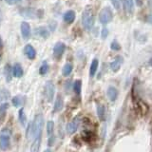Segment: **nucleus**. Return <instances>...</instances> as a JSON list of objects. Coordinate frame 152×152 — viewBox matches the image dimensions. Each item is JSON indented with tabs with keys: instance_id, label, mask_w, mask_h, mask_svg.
I'll return each mask as SVG.
<instances>
[{
	"instance_id": "nucleus-26",
	"label": "nucleus",
	"mask_w": 152,
	"mask_h": 152,
	"mask_svg": "<svg viewBox=\"0 0 152 152\" xmlns=\"http://www.w3.org/2000/svg\"><path fill=\"white\" fill-rule=\"evenodd\" d=\"M73 90H74V92L77 95H80L81 90H82V82H81V80H76L75 82H74V84H73Z\"/></svg>"
},
{
	"instance_id": "nucleus-33",
	"label": "nucleus",
	"mask_w": 152,
	"mask_h": 152,
	"mask_svg": "<svg viewBox=\"0 0 152 152\" xmlns=\"http://www.w3.org/2000/svg\"><path fill=\"white\" fill-rule=\"evenodd\" d=\"M5 2H7L9 5H14V4H17L18 2H20L21 0H4Z\"/></svg>"
},
{
	"instance_id": "nucleus-19",
	"label": "nucleus",
	"mask_w": 152,
	"mask_h": 152,
	"mask_svg": "<svg viewBox=\"0 0 152 152\" xmlns=\"http://www.w3.org/2000/svg\"><path fill=\"white\" fill-rule=\"evenodd\" d=\"M12 103L15 107H19L25 103V97L21 96V95H16L12 99Z\"/></svg>"
},
{
	"instance_id": "nucleus-30",
	"label": "nucleus",
	"mask_w": 152,
	"mask_h": 152,
	"mask_svg": "<svg viewBox=\"0 0 152 152\" xmlns=\"http://www.w3.org/2000/svg\"><path fill=\"white\" fill-rule=\"evenodd\" d=\"M110 2L112 4V6L115 8V10L119 11L121 9L122 6V0H110Z\"/></svg>"
},
{
	"instance_id": "nucleus-3",
	"label": "nucleus",
	"mask_w": 152,
	"mask_h": 152,
	"mask_svg": "<svg viewBox=\"0 0 152 152\" xmlns=\"http://www.w3.org/2000/svg\"><path fill=\"white\" fill-rule=\"evenodd\" d=\"M11 147V131L8 128H3L0 132V148L6 151Z\"/></svg>"
},
{
	"instance_id": "nucleus-21",
	"label": "nucleus",
	"mask_w": 152,
	"mask_h": 152,
	"mask_svg": "<svg viewBox=\"0 0 152 152\" xmlns=\"http://www.w3.org/2000/svg\"><path fill=\"white\" fill-rule=\"evenodd\" d=\"M35 33H37L38 35L41 36L42 38H48L50 36V31L47 28L45 27H40L37 30H35Z\"/></svg>"
},
{
	"instance_id": "nucleus-25",
	"label": "nucleus",
	"mask_w": 152,
	"mask_h": 152,
	"mask_svg": "<svg viewBox=\"0 0 152 152\" xmlns=\"http://www.w3.org/2000/svg\"><path fill=\"white\" fill-rule=\"evenodd\" d=\"M72 69H73L72 65L69 64V63H66L63 66V69H62V75L66 77V76H69L71 72H72Z\"/></svg>"
},
{
	"instance_id": "nucleus-22",
	"label": "nucleus",
	"mask_w": 152,
	"mask_h": 152,
	"mask_svg": "<svg viewBox=\"0 0 152 152\" xmlns=\"http://www.w3.org/2000/svg\"><path fill=\"white\" fill-rule=\"evenodd\" d=\"M41 146V138H36L31 146V152H39Z\"/></svg>"
},
{
	"instance_id": "nucleus-23",
	"label": "nucleus",
	"mask_w": 152,
	"mask_h": 152,
	"mask_svg": "<svg viewBox=\"0 0 152 152\" xmlns=\"http://www.w3.org/2000/svg\"><path fill=\"white\" fill-rule=\"evenodd\" d=\"M18 119H19V122L21 124V126L25 127L27 126V116L25 114V111H24V108H21L20 110H19Z\"/></svg>"
},
{
	"instance_id": "nucleus-28",
	"label": "nucleus",
	"mask_w": 152,
	"mask_h": 152,
	"mask_svg": "<svg viewBox=\"0 0 152 152\" xmlns=\"http://www.w3.org/2000/svg\"><path fill=\"white\" fill-rule=\"evenodd\" d=\"M48 71H49V65H48V63L45 61V62H43L41 66H40V69H39V73L41 75H45Z\"/></svg>"
},
{
	"instance_id": "nucleus-8",
	"label": "nucleus",
	"mask_w": 152,
	"mask_h": 152,
	"mask_svg": "<svg viewBox=\"0 0 152 152\" xmlns=\"http://www.w3.org/2000/svg\"><path fill=\"white\" fill-rule=\"evenodd\" d=\"M66 50V45L62 42L56 43L53 48V56L56 59H60Z\"/></svg>"
},
{
	"instance_id": "nucleus-16",
	"label": "nucleus",
	"mask_w": 152,
	"mask_h": 152,
	"mask_svg": "<svg viewBox=\"0 0 152 152\" xmlns=\"http://www.w3.org/2000/svg\"><path fill=\"white\" fill-rule=\"evenodd\" d=\"M64 107V100L63 97L61 95H58L55 100V103H54V112H59L61 111L62 109Z\"/></svg>"
},
{
	"instance_id": "nucleus-15",
	"label": "nucleus",
	"mask_w": 152,
	"mask_h": 152,
	"mask_svg": "<svg viewBox=\"0 0 152 152\" xmlns=\"http://www.w3.org/2000/svg\"><path fill=\"white\" fill-rule=\"evenodd\" d=\"M23 73H24V71H23V69H22V66L19 63L14 64L13 66H12V74H13L14 77L20 78L23 76Z\"/></svg>"
},
{
	"instance_id": "nucleus-11",
	"label": "nucleus",
	"mask_w": 152,
	"mask_h": 152,
	"mask_svg": "<svg viewBox=\"0 0 152 152\" xmlns=\"http://www.w3.org/2000/svg\"><path fill=\"white\" fill-rule=\"evenodd\" d=\"M122 2L124 10H125L126 14L131 15L134 12V2H133V0H122Z\"/></svg>"
},
{
	"instance_id": "nucleus-31",
	"label": "nucleus",
	"mask_w": 152,
	"mask_h": 152,
	"mask_svg": "<svg viewBox=\"0 0 152 152\" xmlns=\"http://www.w3.org/2000/svg\"><path fill=\"white\" fill-rule=\"evenodd\" d=\"M0 95L2 96L3 100L4 99H8L10 97V92L8 91L7 89H2L1 91H0Z\"/></svg>"
},
{
	"instance_id": "nucleus-17",
	"label": "nucleus",
	"mask_w": 152,
	"mask_h": 152,
	"mask_svg": "<svg viewBox=\"0 0 152 152\" xmlns=\"http://www.w3.org/2000/svg\"><path fill=\"white\" fill-rule=\"evenodd\" d=\"M4 75H5V78H6V81L7 82H11L12 79V68L10 64H7L5 66L4 68Z\"/></svg>"
},
{
	"instance_id": "nucleus-1",
	"label": "nucleus",
	"mask_w": 152,
	"mask_h": 152,
	"mask_svg": "<svg viewBox=\"0 0 152 152\" xmlns=\"http://www.w3.org/2000/svg\"><path fill=\"white\" fill-rule=\"evenodd\" d=\"M95 17L91 7H87L82 14V25L85 30L90 31L94 26Z\"/></svg>"
},
{
	"instance_id": "nucleus-2",
	"label": "nucleus",
	"mask_w": 152,
	"mask_h": 152,
	"mask_svg": "<svg viewBox=\"0 0 152 152\" xmlns=\"http://www.w3.org/2000/svg\"><path fill=\"white\" fill-rule=\"evenodd\" d=\"M44 126V117L42 114H37L34 117V120L31 123V129H32V137L36 138L42 137V130Z\"/></svg>"
},
{
	"instance_id": "nucleus-5",
	"label": "nucleus",
	"mask_w": 152,
	"mask_h": 152,
	"mask_svg": "<svg viewBox=\"0 0 152 152\" xmlns=\"http://www.w3.org/2000/svg\"><path fill=\"white\" fill-rule=\"evenodd\" d=\"M44 93H45V97L47 99V101L50 103L52 100H53L54 94H55V86L52 81H47V83L45 84Z\"/></svg>"
},
{
	"instance_id": "nucleus-9",
	"label": "nucleus",
	"mask_w": 152,
	"mask_h": 152,
	"mask_svg": "<svg viewBox=\"0 0 152 152\" xmlns=\"http://www.w3.org/2000/svg\"><path fill=\"white\" fill-rule=\"evenodd\" d=\"M123 63H124V57L121 55H118L114 58V60L110 63L109 66H110V69L113 72H117V71L121 69Z\"/></svg>"
},
{
	"instance_id": "nucleus-34",
	"label": "nucleus",
	"mask_w": 152,
	"mask_h": 152,
	"mask_svg": "<svg viewBox=\"0 0 152 152\" xmlns=\"http://www.w3.org/2000/svg\"><path fill=\"white\" fill-rule=\"evenodd\" d=\"M2 54H3V41L1 39V37H0V60H1Z\"/></svg>"
},
{
	"instance_id": "nucleus-10",
	"label": "nucleus",
	"mask_w": 152,
	"mask_h": 152,
	"mask_svg": "<svg viewBox=\"0 0 152 152\" xmlns=\"http://www.w3.org/2000/svg\"><path fill=\"white\" fill-rule=\"evenodd\" d=\"M20 30H21V34L23 36L24 39H28L31 35V26L30 24L27 22H22L21 26H20Z\"/></svg>"
},
{
	"instance_id": "nucleus-20",
	"label": "nucleus",
	"mask_w": 152,
	"mask_h": 152,
	"mask_svg": "<svg viewBox=\"0 0 152 152\" xmlns=\"http://www.w3.org/2000/svg\"><path fill=\"white\" fill-rule=\"evenodd\" d=\"M98 66H99V61L98 59H93L91 64H90V68H89V75L90 77H93V76L95 75V73H96V71L98 69Z\"/></svg>"
},
{
	"instance_id": "nucleus-13",
	"label": "nucleus",
	"mask_w": 152,
	"mask_h": 152,
	"mask_svg": "<svg viewBox=\"0 0 152 152\" xmlns=\"http://www.w3.org/2000/svg\"><path fill=\"white\" fill-rule=\"evenodd\" d=\"M107 95L111 102H115L118 98V95H119L118 89L115 87H109L107 90Z\"/></svg>"
},
{
	"instance_id": "nucleus-38",
	"label": "nucleus",
	"mask_w": 152,
	"mask_h": 152,
	"mask_svg": "<svg viewBox=\"0 0 152 152\" xmlns=\"http://www.w3.org/2000/svg\"><path fill=\"white\" fill-rule=\"evenodd\" d=\"M44 152H51V150H50V149H49V148H48V149H46V150H45Z\"/></svg>"
},
{
	"instance_id": "nucleus-36",
	"label": "nucleus",
	"mask_w": 152,
	"mask_h": 152,
	"mask_svg": "<svg viewBox=\"0 0 152 152\" xmlns=\"http://www.w3.org/2000/svg\"><path fill=\"white\" fill-rule=\"evenodd\" d=\"M144 1L145 0H136V4L138 7H142V4H144Z\"/></svg>"
},
{
	"instance_id": "nucleus-7",
	"label": "nucleus",
	"mask_w": 152,
	"mask_h": 152,
	"mask_svg": "<svg viewBox=\"0 0 152 152\" xmlns=\"http://www.w3.org/2000/svg\"><path fill=\"white\" fill-rule=\"evenodd\" d=\"M80 123H81V120L79 117H75L74 119H72V120L66 125V132H68L69 134H73V133L76 132V130L78 129Z\"/></svg>"
},
{
	"instance_id": "nucleus-14",
	"label": "nucleus",
	"mask_w": 152,
	"mask_h": 152,
	"mask_svg": "<svg viewBox=\"0 0 152 152\" xmlns=\"http://www.w3.org/2000/svg\"><path fill=\"white\" fill-rule=\"evenodd\" d=\"M75 17H76V13L74 11L72 10H69V11H66L65 13H64V16H63V19L66 23H69V24H71L74 20H75Z\"/></svg>"
},
{
	"instance_id": "nucleus-32",
	"label": "nucleus",
	"mask_w": 152,
	"mask_h": 152,
	"mask_svg": "<svg viewBox=\"0 0 152 152\" xmlns=\"http://www.w3.org/2000/svg\"><path fill=\"white\" fill-rule=\"evenodd\" d=\"M108 35V30L107 28H102V31H101V36L103 39H106V38L107 37Z\"/></svg>"
},
{
	"instance_id": "nucleus-12",
	"label": "nucleus",
	"mask_w": 152,
	"mask_h": 152,
	"mask_svg": "<svg viewBox=\"0 0 152 152\" xmlns=\"http://www.w3.org/2000/svg\"><path fill=\"white\" fill-rule=\"evenodd\" d=\"M24 52H25V54H26V56L28 57V58L31 59V60H33L35 58V56H36L35 49L30 44L25 46V48H24Z\"/></svg>"
},
{
	"instance_id": "nucleus-6",
	"label": "nucleus",
	"mask_w": 152,
	"mask_h": 152,
	"mask_svg": "<svg viewBox=\"0 0 152 152\" xmlns=\"http://www.w3.org/2000/svg\"><path fill=\"white\" fill-rule=\"evenodd\" d=\"M38 12L39 11H37V10L32 9V8H25V9L20 10V14L26 18L34 19V18L41 17V15H39V14H43V13H38Z\"/></svg>"
},
{
	"instance_id": "nucleus-18",
	"label": "nucleus",
	"mask_w": 152,
	"mask_h": 152,
	"mask_svg": "<svg viewBox=\"0 0 152 152\" xmlns=\"http://www.w3.org/2000/svg\"><path fill=\"white\" fill-rule=\"evenodd\" d=\"M96 110H97L98 118L101 121H104V119H106V108H104V107L102 104H98L97 107H96Z\"/></svg>"
},
{
	"instance_id": "nucleus-39",
	"label": "nucleus",
	"mask_w": 152,
	"mask_h": 152,
	"mask_svg": "<svg viewBox=\"0 0 152 152\" xmlns=\"http://www.w3.org/2000/svg\"><path fill=\"white\" fill-rule=\"evenodd\" d=\"M2 100H3V98H2V96H1V95H0V103L2 102Z\"/></svg>"
},
{
	"instance_id": "nucleus-24",
	"label": "nucleus",
	"mask_w": 152,
	"mask_h": 152,
	"mask_svg": "<svg viewBox=\"0 0 152 152\" xmlns=\"http://www.w3.org/2000/svg\"><path fill=\"white\" fill-rule=\"evenodd\" d=\"M8 108H9L8 103H3L2 104H0V121H3L5 117H6Z\"/></svg>"
},
{
	"instance_id": "nucleus-4",
	"label": "nucleus",
	"mask_w": 152,
	"mask_h": 152,
	"mask_svg": "<svg viewBox=\"0 0 152 152\" xmlns=\"http://www.w3.org/2000/svg\"><path fill=\"white\" fill-rule=\"evenodd\" d=\"M113 19V12L111 9L109 7H106L101 10L99 13V21L103 25H107V24L110 23Z\"/></svg>"
},
{
	"instance_id": "nucleus-29",
	"label": "nucleus",
	"mask_w": 152,
	"mask_h": 152,
	"mask_svg": "<svg viewBox=\"0 0 152 152\" xmlns=\"http://www.w3.org/2000/svg\"><path fill=\"white\" fill-rule=\"evenodd\" d=\"M110 49L112 50L117 51V50H121V46H120V44H119V43L116 40H113L111 42V44H110Z\"/></svg>"
},
{
	"instance_id": "nucleus-27",
	"label": "nucleus",
	"mask_w": 152,
	"mask_h": 152,
	"mask_svg": "<svg viewBox=\"0 0 152 152\" xmlns=\"http://www.w3.org/2000/svg\"><path fill=\"white\" fill-rule=\"evenodd\" d=\"M54 130V122L53 121H49L47 123V133L48 135L50 136L53 134Z\"/></svg>"
},
{
	"instance_id": "nucleus-35",
	"label": "nucleus",
	"mask_w": 152,
	"mask_h": 152,
	"mask_svg": "<svg viewBox=\"0 0 152 152\" xmlns=\"http://www.w3.org/2000/svg\"><path fill=\"white\" fill-rule=\"evenodd\" d=\"M145 21L148 23V24H150V25L152 26V14H150V15H148V16L145 18Z\"/></svg>"
},
{
	"instance_id": "nucleus-37",
	"label": "nucleus",
	"mask_w": 152,
	"mask_h": 152,
	"mask_svg": "<svg viewBox=\"0 0 152 152\" xmlns=\"http://www.w3.org/2000/svg\"><path fill=\"white\" fill-rule=\"evenodd\" d=\"M149 64H150V66H152V57L150 58V60H149Z\"/></svg>"
}]
</instances>
